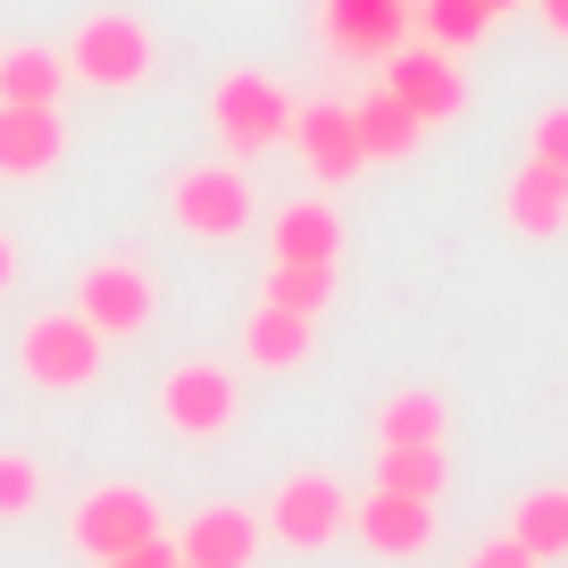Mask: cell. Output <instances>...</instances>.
<instances>
[{
	"label": "cell",
	"mask_w": 568,
	"mask_h": 568,
	"mask_svg": "<svg viewBox=\"0 0 568 568\" xmlns=\"http://www.w3.org/2000/svg\"><path fill=\"white\" fill-rule=\"evenodd\" d=\"M352 535L385 560H418L435 544V501H409V494H368L352 501Z\"/></svg>",
	"instance_id": "obj_12"
},
{
	"label": "cell",
	"mask_w": 568,
	"mask_h": 568,
	"mask_svg": "<svg viewBox=\"0 0 568 568\" xmlns=\"http://www.w3.org/2000/svg\"><path fill=\"white\" fill-rule=\"evenodd\" d=\"M101 568H176V544H168V535H151V544L118 551V560H101Z\"/></svg>",
	"instance_id": "obj_28"
},
{
	"label": "cell",
	"mask_w": 568,
	"mask_h": 568,
	"mask_svg": "<svg viewBox=\"0 0 568 568\" xmlns=\"http://www.w3.org/2000/svg\"><path fill=\"white\" fill-rule=\"evenodd\" d=\"M352 125H359V151H368V160H409V151H418V134H426V125L409 118L385 84H376L368 101H352Z\"/></svg>",
	"instance_id": "obj_18"
},
{
	"label": "cell",
	"mask_w": 568,
	"mask_h": 568,
	"mask_svg": "<svg viewBox=\"0 0 568 568\" xmlns=\"http://www.w3.org/2000/svg\"><path fill=\"white\" fill-rule=\"evenodd\" d=\"M310 343H318V318H293V310H251V326H243V352H251V368H302L310 359Z\"/></svg>",
	"instance_id": "obj_17"
},
{
	"label": "cell",
	"mask_w": 568,
	"mask_h": 568,
	"mask_svg": "<svg viewBox=\"0 0 568 568\" xmlns=\"http://www.w3.org/2000/svg\"><path fill=\"white\" fill-rule=\"evenodd\" d=\"M267 267H343V210L335 201H284L267 226Z\"/></svg>",
	"instance_id": "obj_11"
},
{
	"label": "cell",
	"mask_w": 568,
	"mask_h": 568,
	"mask_svg": "<svg viewBox=\"0 0 568 568\" xmlns=\"http://www.w3.org/2000/svg\"><path fill=\"white\" fill-rule=\"evenodd\" d=\"M293 151H302V168L318 184H352L359 168H368V151H359V125L343 101H302L293 109Z\"/></svg>",
	"instance_id": "obj_10"
},
{
	"label": "cell",
	"mask_w": 568,
	"mask_h": 568,
	"mask_svg": "<svg viewBox=\"0 0 568 568\" xmlns=\"http://www.w3.org/2000/svg\"><path fill=\"white\" fill-rule=\"evenodd\" d=\"M251 551H260V518L234 510V501H210V510L184 518V535H176L184 568H251Z\"/></svg>",
	"instance_id": "obj_14"
},
{
	"label": "cell",
	"mask_w": 568,
	"mask_h": 568,
	"mask_svg": "<svg viewBox=\"0 0 568 568\" xmlns=\"http://www.w3.org/2000/svg\"><path fill=\"white\" fill-rule=\"evenodd\" d=\"M510 544L535 551V568L560 560V551H568V494H527L510 510Z\"/></svg>",
	"instance_id": "obj_22"
},
{
	"label": "cell",
	"mask_w": 568,
	"mask_h": 568,
	"mask_svg": "<svg viewBox=\"0 0 568 568\" xmlns=\"http://www.w3.org/2000/svg\"><path fill=\"white\" fill-rule=\"evenodd\" d=\"M42 501V468L26 452H0V518H26Z\"/></svg>",
	"instance_id": "obj_25"
},
{
	"label": "cell",
	"mask_w": 568,
	"mask_h": 568,
	"mask_svg": "<svg viewBox=\"0 0 568 568\" xmlns=\"http://www.w3.org/2000/svg\"><path fill=\"white\" fill-rule=\"evenodd\" d=\"M168 210H176V226L184 234H201V243H226V234H243L251 226V176L234 160H201V168H184L176 176V193H168Z\"/></svg>",
	"instance_id": "obj_6"
},
{
	"label": "cell",
	"mask_w": 568,
	"mask_h": 568,
	"mask_svg": "<svg viewBox=\"0 0 568 568\" xmlns=\"http://www.w3.org/2000/svg\"><path fill=\"white\" fill-rule=\"evenodd\" d=\"M75 318H84L101 343L142 335V326L160 318V276L142 260H92L84 276H75Z\"/></svg>",
	"instance_id": "obj_4"
},
{
	"label": "cell",
	"mask_w": 568,
	"mask_h": 568,
	"mask_svg": "<svg viewBox=\"0 0 568 568\" xmlns=\"http://www.w3.org/2000/svg\"><path fill=\"white\" fill-rule=\"evenodd\" d=\"M151 68H160V42L125 9L84 18L68 42V84H92V92H134V84H151Z\"/></svg>",
	"instance_id": "obj_2"
},
{
	"label": "cell",
	"mask_w": 568,
	"mask_h": 568,
	"mask_svg": "<svg viewBox=\"0 0 568 568\" xmlns=\"http://www.w3.org/2000/svg\"><path fill=\"white\" fill-rule=\"evenodd\" d=\"M477 9H485V18H501V9H518V0H477Z\"/></svg>",
	"instance_id": "obj_31"
},
{
	"label": "cell",
	"mask_w": 568,
	"mask_h": 568,
	"mask_svg": "<svg viewBox=\"0 0 568 568\" xmlns=\"http://www.w3.org/2000/svg\"><path fill=\"white\" fill-rule=\"evenodd\" d=\"M260 527L276 535L284 551H326L352 527V494H343V477H326V468H302V477H284L276 494H267Z\"/></svg>",
	"instance_id": "obj_3"
},
{
	"label": "cell",
	"mask_w": 568,
	"mask_h": 568,
	"mask_svg": "<svg viewBox=\"0 0 568 568\" xmlns=\"http://www.w3.org/2000/svg\"><path fill=\"white\" fill-rule=\"evenodd\" d=\"M527 160H544V168H560V176H568V101L544 109V118L527 125Z\"/></svg>",
	"instance_id": "obj_26"
},
{
	"label": "cell",
	"mask_w": 568,
	"mask_h": 568,
	"mask_svg": "<svg viewBox=\"0 0 568 568\" xmlns=\"http://www.w3.org/2000/svg\"><path fill=\"white\" fill-rule=\"evenodd\" d=\"M9 284H18V243L0 234V293H9Z\"/></svg>",
	"instance_id": "obj_29"
},
{
	"label": "cell",
	"mask_w": 568,
	"mask_h": 568,
	"mask_svg": "<svg viewBox=\"0 0 568 568\" xmlns=\"http://www.w3.org/2000/svg\"><path fill=\"white\" fill-rule=\"evenodd\" d=\"M335 293H343L335 267H267V293H260V302L267 310H293V318H318Z\"/></svg>",
	"instance_id": "obj_23"
},
{
	"label": "cell",
	"mask_w": 568,
	"mask_h": 568,
	"mask_svg": "<svg viewBox=\"0 0 568 568\" xmlns=\"http://www.w3.org/2000/svg\"><path fill=\"white\" fill-rule=\"evenodd\" d=\"M544 26H551V34H568V0H544Z\"/></svg>",
	"instance_id": "obj_30"
},
{
	"label": "cell",
	"mask_w": 568,
	"mask_h": 568,
	"mask_svg": "<svg viewBox=\"0 0 568 568\" xmlns=\"http://www.w3.org/2000/svg\"><path fill=\"white\" fill-rule=\"evenodd\" d=\"M409 26H418L435 51H468V42H477L494 18H485L477 0H409Z\"/></svg>",
	"instance_id": "obj_24"
},
{
	"label": "cell",
	"mask_w": 568,
	"mask_h": 568,
	"mask_svg": "<svg viewBox=\"0 0 568 568\" xmlns=\"http://www.w3.org/2000/svg\"><path fill=\"white\" fill-rule=\"evenodd\" d=\"M176 568H184V560H176Z\"/></svg>",
	"instance_id": "obj_32"
},
{
	"label": "cell",
	"mask_w": 568,
	"mask_h": 568,
	"mask_svg": "<svg viewBox=\"0 0 568 568\" xmlns=\"http://www.w3.org/2000/svg\"><path fill=\"white\" fill-rule=\"evenodd\" d=\"M376 435H385L393 452H409V444H444V393L402 385L385 409H376Z\"/></svg>",
	"instance_id": "obj_20"
},
{
	"label": "cell",
	"mask_w": 568,
	"mask_h": 568,
	"mask_svg": "<svg viewBox=\"0 0 568 568\" xmlns=\"http://www.w3.org/2000/svg\"><path fill=\"white\" fill-rule=\"evenodd\" d=\"M234 409H243V393H234V368H217V359H184V368H168V385H160V418L176 426L184 444L226 435Z\"/></svg>",
	"instance_id": "obj_8"
},
{
	"label": "cell",
	"mask_w": 568,
	"mask_h": 568,
	"mask_svg": "<svg viewBox=\"0 0 568 568\" xmlns=\"http://www.w3.org/2000/svg\"><path fill=\"white\" fill-rule=\"evenodd\" d=\"M68 92V59L59 51H9L0 59V109H59Z\"/></svg>",
	"instance_id": "obj_19"
},
{
	"label": "cell",
	"mask_w": 568,
	"mask_h": 568,
	"mask_svg": "<svg viewBox=\"0 0 568 568\" xmlns=\"http://www.w3.org/2000/svg\"><path fill=\"white\" fill-rule=\"evenodd\" d=\"M293 92L276 84V75H260V68H234L226 84L210 92V125H217V142H226V160L243 168V160H267L276 142H293Z\"/></svg>",
	"instance_id": "obj_1"
},
{
	"label": "cell",
	"mask_w": 568,
	"mask_h": 568,
	"mask_svg": "<svg viewBox=\"0 0 568 568\" xmlns=\"http://www.w3.org/2000/svg\"><path fill=\"white\" fill-rule=\"evenodd\" d=\"M326 42L343 59H393L409 42V0H326Z\"/></svg>",
	"instance_id": "obj_13"
},
{
	"label": "cell",
	"mask_w": 568,
	"mask_h": 568,
	"mask_svg": "<svg viewBox=\"0 0 568 568\" xmlns=\"http://www.w3.org/2000/svg\"><path fill=\"white\" fill-rule=\"evenodd\" d=\"M501 210H510L518 234H560L568 226V176H560V168H544V160H527L510 176V193H501Z\"/></svg>",
	"instance_id": "obj_16"
},
{
	"label": "cell",
	"mask_w": 568,
	"mask_h": 568,
	"mask_svg": "<svg viewBox=\"0 0 568 568\" xmlns=\"http://www.w3.org/2000/svg\"><path fill=\"white\" fill-rule=\"evenodd\" d=\"M151 535H160V501L142 494V485H101V494H84L75 518H68V544L92 551V560H118V551L151 544Z\"/></svg>",
	"instance_id": "obj_7"
},
{
	"label": "cell",
	"mask_w": 568,
	"mask_h": 568,
	"mask_svg": "<svg viewBox=\"0 0 568 568\" xmlns=\"http://www.w3.org/2000/svg\"><path fill=\"white\" fill-rule=\"evenodd\" d=\"M101 352L109 343L92 335L75 310H51V318H34L18 335V368H26V385H42V393H84L92 376H101Z\"/></svg>",
	"instance_id": "obj_5"
},
{
	"label": "cell",
	"mask_w": 568,
	"mask_h": 568,
	"mask_svg": "<svg viewBox=\"0 0 568 568\" xmlns=\"http://www.w3.org/2000/svg\"><path fill=\"white\" fill-rule=\"evenodd\" d=\"M385 92H393V101H402L418 125L460 118V101H468V84H460V68H452V51H435V42H402V51L385 59Z\"/></svg>",
	"instance_id": "obj_9"
},
{
	"label": "cell",
	"mask_w": 568,
	"mask_h": 568,
	"mask_svg": "<svg viewBox=\"0 0 568 568\" xmlns=\"http://www.w3.org/2000/svg\"><path fill=\"white\" fill-rule=\"evenodd\" d=\"M460 568H535V551H518L510 535H494V544H477V551H468Z\"/></svg>",
	"instance_id": "obj_27"
},
{
	"label": "cell",
	"mask_w": 568,
	"mask_h": 568,
	"mask_svg": "<svg viewBox=\"0 0 568 568\" xmlns=\"http://www.w3.org/2000/svg\"><path fill=\"white\" fill-rule=\"evenodd\" d=\"M59 151H68V125H59V109H0V176H9V184L51 176Z\"/></svg>",
	"instance_id": "obj_15"
},
{
	"label": "cell",
	"mask_w": 568,
	"mask_h": 568,
	"mask_svg": "<svg viewBox=\"0 0 568 568\" xmlns=\"http://www.w3.org/2000/svg\"><path fill=\"white\" fill-rule=\"evenodd\" d=\"M376 494H409V501H435L444 494V444H409V452H376Z\"/></svg>",
	"instance_id": "obj_21"
}]
</instances>
